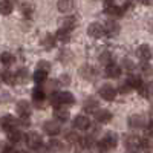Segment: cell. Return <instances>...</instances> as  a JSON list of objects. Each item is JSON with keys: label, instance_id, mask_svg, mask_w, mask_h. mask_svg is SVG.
I'll return each instance as SVG.
<instances>
[{"label": "cell", "instance_id": "cell-1", "mask_svg": "<svg viewBox=\"0 0 153 153\" xmlns=\"http://www.w3.org/2000/svg\"><path fill=\"white\" fill-rule=\"evenodd\" d=\"M118 144V136L115 135L113 132H109L106 133V136L101 139V141L98 143V150L100 152H107L110 149H115Z\"/></svg>", "mask_w": 153, "mask_h": 153}, {"label": "cell", "instance_id": "cell-2", "mask_svg": "<svg viewBox=\"0 0 153 153\" xmlns=\"http://www.w3.org/2000/svg\"><path fill=\"white\" fill-rule=\"evenodd\" d=\"M100 97L106 100V101H113L115 97H117V91H115V87L110 86V84H104V86H101L100 87V91H98Z\"/></svg>", "mask_w": 153, "mask_h": 153}, {"label": "cell", "instance_id": "cell-3", "mask_svg": "<svg viewBox=\"0 0 153 153\" xmlns=\"http://www.w3.org/2000/svg\"><path fill=\"white\" fill-rule=\"evenodd\" d=\"M43 132L46 133V135H49V136H55V135H58L60 132H61V127H60V123L58 121H46L45 124H43Z\"/></svg>", "mask_w": 153, "mask_h": 153}, {"label": "cell", "instance_id": "cell-4", "mask_svg": "<svg viewBox=\"0 0 153 153\" xmlns=\"http://www.w3.org/2000/svg\"><path fill=\"white\" fill-rule=\"evenodd\" d=\"M25 143L28 144V147L35 149L37 146H40V144H42V136L38 135L37 132H28L26 136H25Z\"/></svg>", "mask_w": 153, "mask_h": 153}, {"label": "cell", "instance_id": "cell-5", "mask_svg": "<svg viewBox=\"0 0 153 153\" xmlns=\"http://www.w3.org/2000/svg\"><path fill=\"white\" fill-rule=\"evenodd\" d=\"M89 126H91V121H89L87 117H84V115H78V117H75L74 127L76 130H87Z\"/></svg>", "mask_w": 153, "mask_h": 153}, {"label": "cell", "instance_id": "cell-6", "mask_svg": "<svg viewBox=\"0 0 153 153\" xmlns=\"http://www.w3.org/2000/svg\"><path fill=\"white\" fill-rule=\"evenodd\" d=\"M16 124H17V120L12 117V115H5V117H2V120H0V126H2L3 130H11V129H16Z\"/></svg>", "mask_w": 153, "mask_h": 153}, {"label": "cell", "instance_id": "cell-7", "mask_svg": "<svg viewBox=\"0 0 153 153\" xmlns=\"http://www.w3.org/2000/svg\"><path fill=\"white\" fill-rule=\"evenodd\" d=\"M57 98H58V106H68L75 103V98L71 92H57Z\"/></svg>", "mask_w": 153, "mask_h": 153}, {"label": "cell", "instance_id": "cell-8", "mask_svg": "<svg viewBox=\"0 0 153 153\" xmlns=\"http://www.w3.org/2000/svg\"><path fill=\"white\" fill-rule=\"evenodd\" d=\"M87 34L94 38H100V37L104 35V28L101 26L100 23H91L87 28Z\"/></svg>", "mask_w": 153, "mask_h": 153}, {"label": "cell", "instance_id": "cell-9", "mask_svg": "<svg viewBox=\"0 0 153 153\" xmlns=\"http://www.w3.org/2000/svg\"><path fill=\"white\" fill-rule=\"evenodd\" d=\"M57 8H58L60 12H63V14H68V12H72L74 11L75 2H74V0H58Z\"/></svg>", "mask_w": 153, "mask_h": 153}, {"label": "cell", "instance_id": "cell-10", "mask_svg": "<svg viewBox=\"0 0 153 153\" xmlns=\"http://www.w3.org/2000/svg\"><path fill=\"white\" fill-rule=\"evenodd\" d=\"M95 120L98 124H107L110 123L112 120V113L109 110H104V109H101V110H97L95 112Z\"/></svg>", "mask_w": 153, "mask_h": 153}, {"label": "cell", "instance_id": "cell-11", "mask_svg": "<svg viewBox=\"0 0 153 153\" xmlns=\"http://www.w3.org/2000/svg\"><path fill=\"white\" fill-rule=\"evenodd\" d=\"M103 28H104V34H107L109 37H115L120 32V25L117 22H113V20H109Z\"/></svg>", "mask_w": 153, "mask_h": 153}, {"label": "cell", "instance_id": "cell-12", "mask_svg": "<svg viewBox=\"0 0 153 153\" xmlns=\"http://www.w3.org/2000/svg\"><path fill=\"white\" fill-rule=\"evenodd\" d=\"M54 118H55L58 123H66V121L71 118V113H69V110L65 109V107H55Z\"/></svg>", "mask_w": 153, "mask_h": 153}, {"label": "cell", "instance_id": "cell-13", "mask_svg": "<svg viewBox=\"0 0 153 153\" xmlns=\"http://www.w3.org/2000/svg\"><path fill=\"white\" fill-rule=\"evenodd\" d=\"M146 124V120L143 115H132L129 118V126L132 129H141V127Z\"/></svg>", "mask_w": 153, "mask_h": 153}, {"label": "cell", "instance_id": "cell-14", "mask_svg": "<svg viewBox=\"0 0 153 153\" xmlns=\"http://www.w3.org/2000/svg\"><path fill=\"white\" fill-rule=\"evenodd\" d=\"M17 112L20 117H29V113H31V104L28 103V101H19L17 103Z\"/></svg>", "mask_w": 153, "mask_h": 153}, {"label": "cell", "instance_id": "cell-15", "mask_svg": "<svg viewBox=\"0 0 153 153\" xmlns=\"http://www.w3.org/2000/svg\"><path fill=\"white\" fill-rule=\"evenodd\" d=\"M46 149H48V153H58V152L65 150V146H63L60 141H57V139H51V141L46 144Z\"/></svg>", "mask_w": 153, "mask_h": 153}, {"label": "cell", "instance_id": "cell-16", "mask_svg": "<svg viewBox=\"0 0 153 153\" xmlns=\"http://www.w3.org/2000/svg\"><path fill=\"white\" fill-rule=\"evenodd\" d=\"M136 54H138V57L141 58L143 61H149L152 58V51H150V48L147 45H141V46H139L138 51H136Z\"/></svg>", "mask_w": 153, "mask_h": 153}, {"label": "cell", "instance_id": "cell-17", "mask_svg": "<svg viewBox=\"0 0 153 153\" xmlns=\"http://www.w3.org/2000/svg\"><path fill=\"white\" fill-rule=\"evenodd\" d=\"M83 107H84V110L89 112V113H95V112L98 110L100 104H98V101H97L95 98H87V100L84 101Z\"/></svg>", "mask_w": 153, "mask_h": 153}, {"label": "cell", "instance_id": "cell-18", "mask_svg": "<svg viewBox=\"0 0 153 153\" xmlns=\"http://www.w3.org/2000/svg\"><path fill=\"white\" fill-rule=\"evenodd\" d=\"M121 75V68L113 65V63H110L109 66H106V76H109V78H118V76Z\"/></svg>", "mask_w": 153, "mask_h": 153}, {"label": "cell", "instance_id": "cell-19", "mask_svg": "<svg viewBox=\"0 0 153 153\" xmlns=\"http://www.w3.org/2000/svg\"><path fill=\"white\" fill-rule=\"evenodd\" d=\"M45 95H46V92L43 91L42 87H35L34 91H32V98H34V101H35L38 106H42L43 100H45Z\"/></svg>", "mask_w": 153, "mask_h": 153}, {"label": "cell", "instance_id": "cell-20", "mask_svg": "<svg viewBox=\"0 0 153 153\" xmlns=\"http://www.w3.org/2000/svg\"><path fill=\"white\" fill-rule=\"evenodd\" d=\"M55 38L58 42H61V43H68L69 40H71V31H68V29H58L57 31V34H55Z\"/></svg>", "mask_w": 153, "mask_h": 153}, {"label": "cell", "instance_id": "cell-21", "mask_svg": "<svg viewBox=\"0 0 153 153\" xmlns=\"http://www.w3.org/2000/svg\"><path fill=\"white\" fill-rule=\"evenodd\" d=\"M80 75L83 76V78L89 80V78H92V76L95 75V69L92 66H89V65H84L80 68Z\"/></svg>", "mask_w": 153, "mask_h": 153}, {"label": "cell", "instance_id": "cell-22", "mask_svg": "<svg viewBox=\"0 0 153 153\" xmlns=\"http://www.w3.org/2000/svg\"><path fill=\"white\" fill-rule=\"evenodd\" d=\"M8 139H9V143L17 144L20 139H22V132L17 130V129H11V130H8Z\"/></svg>", "mask_w": 153, "mask_h": 153}, {"label": "cell", "instance_id": "cell-23", "mask_svg": "<svg viewBox=\"0 0 153 153\" xmlns=\"http://www.w3.org/2000/svg\"><path fill=\"white\" fill-rule=\"evenodd\" d=\"M75 26H76V19L75 17H66L65 20H61V28L63 29L72 31Z\"/></svg>", "mask_w": 153, "mask_h": 153}, {"label": "cell", "instance_id": "cell-24", "mask_svg": "<svg viewBox=\"0 0 153 153\" xmlns=\"http://www.w3.org/2000/svg\"><path fill=\"white\" fill-rule=\"evenodd\" d=\"M28 78H29L28 69L22 68V69H19V71H17V74H16V81H17V83H26V81H28Z\"/></svg>", "mask_w": 153, "mask_h": 153}, {"label": "cell", "instance_id": "cell-25", "mask_svg": "<svg viewBox=\"0 0 153 153\" xmlns=\"http://www.w3.org/2000/svg\"><path fill=\"white\" fill-rule=\"evenodd\" d=\"M0 76H2V81L6 83V84H14L16 83V74H12L11 71H3Z\"/></svg>", "mask_w": 153, "mask_h": 153}, {"label": "cell", "instance_id": "cell-26", "mask_svg": "<svg viewBox=\"0 0 153 153\" xmlns=\"http://www.w3.org/2000/svg\"><path fill=\"white\" fill-rule=\"evenodd\" d=\"M11 12H12V3L8 2V0H2V2H0V14L8 16Z\"/></svg>", "mask_w": 153, "mask_h": 153}, {"label": "cell", "instance_id": "cell-27", "mask_svg": "<svg viewBox=\"0 0 153 153\" xmlns=\"http://www.w3.org/2000/svg\"><path fill=\"white\" fill-rule=\"evenodd\" d=\"M106 12H107L109 16H112V17H121L124 11H123V8H120L117 5H112V6L106 8Z\"/></svg>", "mask_w": 153, "mask_h": 153}, {"label": "cell", "instance_id": "cell-28", "mask_svg": "<svg viewBox=\"0 0 153 153\" xmlns=\"http://www.w3.org/2000/svg\"><path fill=\"white\" fill-rule=\"evenodd\" d=\"M0 61H2L3 66H11L14 63V55L9 52H3V54H0Z\"/></svg>", "mask_w": 153, "mask_h": 153}, {"label": "cell", "instance_id": "cell-29", "mask_svg": "<svg viewBox=\"0 0 153 153\" xmlns=\"http://www.w3.org/2000/svg\"><path fill=\"white\" fill-rule=\"evenodd\" d=\"M55 42H57L55 35H52V34H48V35L45 37V40H43V46H45L46 49H52V48L55 46Z\"/></svg>", "mask_w": 153, "mask_h": 153}, {"label": "cell", "instance_id": "cell-30", "mask_svg": "<svg viewBox=\"0 0 153 153\" xmlns=\"http://www.w3.org/2000/svg\"><path fill=\"white\" fill-rule=\"evenodd\" d=\"M78 144L81 146V149L87 150V149H91V147L94 146V138H92V136H84V138H80Z\"/></svg>", "mask_w": 153, "mask_h": 153}, {"label": "cell", "instance_id": "cell-31", "mask_svg": "<svg viewBox=\"0 0 153 153\" xmlns=\"http://www.w3.org/2000/svg\"><path fill=\"white\" fill-rule=\"evenodd\" d=\"M65 138H66V141H68V143H71V144H76V143L80 141L78 133L74 132V130H68V132H66V135H65Z\"/></svg>", "mask_w": 153, "mask_h": 153}, {"label": "cell", "instance_id": "cell-32", "mask_svg": "<svg viewBox=\"0 0 153 153\" xmlns=\"http://www.w3.org/2000/svg\"><path fill=\"white\" fill-rule=\"evenodd\" d=\"M126 83L130 86V89H139V87L144 84V83L141 81V78H139V76H130V78L127 80Z\"/></svg>", "mask_w": 153, "mask_h": 153}, {"label": "cell", "instance_id": "cell-33", "mask_svg": "<svg viewBox=\"0 0 153 153\" xmlns=\"http://www.w3.org/2000/svg\"><path fill=\"white\" fill-rule=\"evenodd\" d=\"M46 78H48V72H43V71H35V74H34V81L37 83V84H42V83H45L46 81Z\"/></svg>", "mask_w": 153, "mask_h": 153}, {"label": "cell", "instance_id": "cell-34", "mask_svg": "<svg viewBox=\"0 0 153 153\" xmlns=\"http://www.w3.org/2000/svg\"><path fill=\"white\" fill-rule=\"evenodd\" d=\"M139 143H141V139H139V138H136V136H127L126 147H136V149H139Z\"/></svg>", "mask_w": 153, "mask_h": 153}, {"label": "cell", "instance_id": "cell-35", "mask_svg": "<svg viewBox=\"0 0 153 153\" xmlns=\"http://www.w3.org/2000/svg\"><path fill=\"white\" fill-rule=\"evenodd\" d=\"M100 63H101V65L109 66L110 63H113V60H112V54H110V52H103V54L100 55Z\"/></svg>", "mask_w": 153, "mask_h": 153}, {"label": "cell", "instance_id": "cell-36", "mask_svg": "<svg viewBox=\"0 0 153 153\" xmlns=\"http://www.w3.org/2000/svg\"><path fill=\"white\" fill-rule=\"evenodd\" d=\"M37 69L38 71H43V72H49L51 71V63L49 61H45V60L38 61L37 63Z\"/></svg>", "mask_w": 153, "mask_h": 153}, {"label": "cell", "instance_id": "cell-37", "mask_svg": "<svg viewBox=\"0 0 153 153\" xmlns=\"http://www.w3.org/2000/svg\"><path fill=\"white\" fill-rule=\"evenodd\" d=\"M141 71H143V74H144V75H152L153 68L149 65L147 61H143V65H141Z\"/></svg>", "mask_w": 153, "mask_h": 153}, {"label": "cell", "instance_id": "cell-38", "mask_svg": "<svg viewBox=\"0 0 153 153\" xmlns=\"http://www.w3.org/2000/svg\"><path fill=\"white\" fill-rule=\"evenodd\" d=\"M0 152L2 153H19L12 146H2V149H0Z\"/></svg>", "mask_w": 153, "mask_h": 153}, {"label": "cell", "instance_id": "cell-39", "mask_svg": "<svg viewBox=\"0 0 153 153\" xmlns=\"http://www.w3.org/2000/svg\"><path fill=\"white\" fill-rule=\"evenodd\" d=\"M22 9H23V14H25V16H31V12H32V6H31L29 3H23Z\"/></svg>", "mask_w": 153, "mask_h": 153}, {"label": "cell", "instance_id": "cell-40", "mask_svg": "<svg viewBox=\"0 0 153 153\" xmlns=\"http://www.w3.org/2000/svg\"><path fill=\"white\" fill-rule=\"evenodd\" d=\"M60 84H63V86H69L71 84V76L69 75H61L60 76Z\"/></svg>", "mask_w": 153, "mask_h": 153}, {"label": "cell", "instance_id": "cell-41", "mask_svg": "<svg viewBox=\"0 0 153 153\" xmlns=\"http://www.w3.org/2000/svg\"><path fill=\"white\" fill-rule=\"evenodd\" d=\"M35 153H48V149H46V144H40V146H37L35 149Z\"/></svg>", "mask_w": 153, "mask_h": 153}, {"label": "cell", "instance_id": "cell-42", "mask_svg": "<svg viewBox=\"0 0 153 153\" xmlns=\"http://www.w3.org/2000/svg\"><path fill=\"white\" fill-rule=\"evenodd\" d=\"M23 127H29V124H31V121L28 120V117H20V121H19Z\"/></svg>", "mask_w": 153, "mask_h": 153}, {"label": "cell", "instance_id": "cell-43", "mask_svg": "<svg viewBox=\"0 0 153 153\" xmlns=\"http://www.w3.org/2000/svg\"><path fill=\"white\" fill-rule=\"evenodd\" d=\"M146 132H147V135H149V136H152V138H153V121H150V123L147 124Z\"/></svg>", "mask_w": 153, "mask_h": 153}, {"label": "cell", "instance_id": "cell-44", "mask_svg": "<svg viewBox=\"0 0 153 153\" xmlns=\"http://www.w3.org/2000/svg\"><path fill=\"white\" fill-rule=\"evenodd\" d=\"M126 153H138V149L136 147H127Z\"/></svg>", "mask_w": 153, "mask_h": 153}, {"label": "cell", "instance_id": "cell-45", "mask_svg": "<svg viewBox=\"0 0 153 153\" xmlns=\"http://www.w3.org/2000/svg\"><path fill=\"white\" fill-rule=\"evenodd\" d=\"M126 2V5H130V3H133V0H124Z\"/></svg>", "mask_w": 153, "mask_h": 153}, {"label": "cell", "instance_id": "cell-46", "mask_svg": "<svg viewBox=\"0 0 153 153\" xmlns=\"http://www.w3.org/2000/svg\"><path fill=\"white\" fill-rule=\"evenodd\" d=\"M19 153H28V152H19Z\"/></svg>", "mask_w": 153, "mask_h": 153}, {"label": "cell", "instance_id": "cell-47", "mask_svg": "<svg viewBox=\"0 0 153 153\" xmlns=\"http://www.w3.org/2000/svg\"><path fill=\"white\" fill-rule=\"evenodd\" d=\"M8 2H11V3H12V2H14V0H8Z\"/></svg>", "mask_w": 153, "mask_h": 153}]
</instances>
